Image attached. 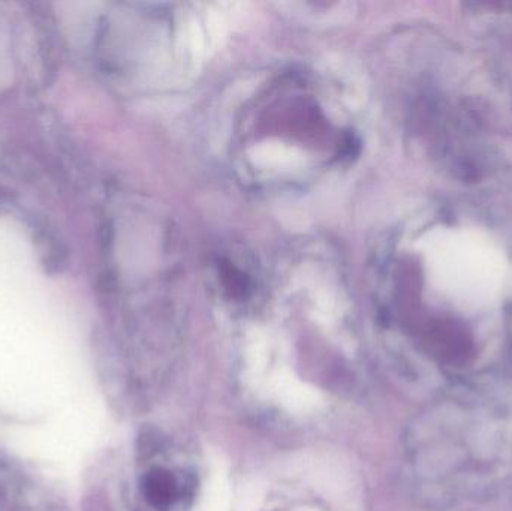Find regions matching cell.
Instances as JSON below:
<instances>
[{
    "instance_id": "6da1fadb",
    "label": "cell",
    "mask_w": 512,
    "mask_h": 511,
    "mask_svg": "<svg viewBox=\"0 0 512 511\" xmlns=\"http://www.w3.org/2000/svg\"><path fill=\"white\" fill-rule=\"evenodd\" d=\"M143 494L152 506L165 509L177 497V483L170 471L155 468L143 479Z\"/></svg>"
}]
</instances>
